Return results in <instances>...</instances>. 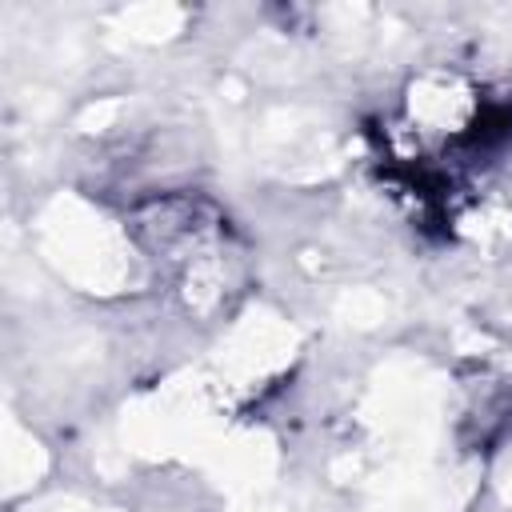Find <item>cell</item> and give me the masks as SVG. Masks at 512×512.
Returning <instances> with one entry per match:
<instances>
[]
</instances>
